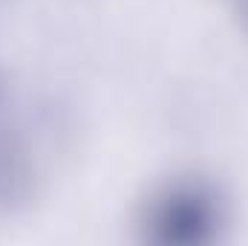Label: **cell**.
<instances>
[{"instance_id": "6da1fadb", "label": "cell", "mask_w": 248, "mask_h": 246, "mask_svg": "<svg viewBox=\"0 0 248 246\" xmlns=\"http://www.w3.org/2000/svg\"><path fill=\"white\" fill-rule=\"evenodd\" d=\"M228 209L219 188L202 177L165 183L141 209V241L156 246H208L222 238Z\"/></svg>"}, {"instance_id": "7a4b0ae2", "label": "cell", "mask_w": 248, "mask_h": 246, "mask_svg": "<svg viewBox=\"0 0 248 246\" xmlns=\"http://www.w3.org/2000/svg\"><path fill=\"white\" fill-rule=\"evenodd\" d=\"M38 171L26 142L0 130V214H17L32 206Z\"/></svg>"}, {"instance_id": "3957f363", "label": "cell", "mask_w": 248, "mask_h": 246, "mask_svg": "<svg viewBox=\"0 0 248 246\" xmlns=\"http://www.w3.org/2000/svg\"><path fill=\"white\" fill-rule=\"evenodd\" d=\"M228 3H231V12H234L237 26L243 29V35L248 38V0H228Z\"/></svg>"}, {"instance_id": "277c9868", "label": "cell", "mask_w": 248, "mask_h": 246, "mask_svg": "<svg viewBox=\"0 0 248 246\" xmlns=\"http://www.w3.org/2000/svg\"><path fill=\"white\" fill-rule=\"evenodd\" d=\"M3 99H6V78H3V72H0V105H3Z\"/></svg>"}]
</instances>
